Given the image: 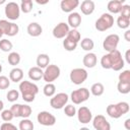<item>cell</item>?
I'll return each instance as SVG.
<instances>
[{
	"label": "cell",
	"mask_w": 130,
	"mask_h": 130,
	"mask_svg": "<svg viewBox=\"0 0 130 130\" xmlns=\"http://www.w3.org/2000/svg\"><path fill=\"white\" fill-rule=\"evenodd\" d=\"M19 91L21 93L22 100L26 103H30L35 101L36 95L39 92V87L37 84H35L34 82L27 81V80H23L19 83Z\"/></svg>",
	"instance_id": "obj_1"
},
{
	"label": "cell",
	"mask_w": 130,
	"mask_h": 130,
	"mask_svg": "<svg viewBox=\"0 0 130 130\" xmlns=\"http://www.w3.org/2000/svg\"><path fill=\"white\" fill-rule=\"evenodd\" d=\"M107 114L114 119H118L129 112V104L126 102H120L118 104H111L107 107Z\"/></svg>",
	"instance_id": "obj_2"
},
{
	"label": "cell",
	"mask_w": 130,
	"mask_h": 130,
	"mask_svg": "<svg viewBox=\"0 0 130 130\" xmlns=\"http://www.w3.org/2000/svg\"><path fill=\"white\" fill-rule=\"evenodd\" d=\"M114 24V17L110 13H103L95 20V29L99 31H106L110 29Z\"/></svg>",
	"instance_id": "obj_3"
},
{
	"label": "cell",
	"mask_w": 130,
	"mask_h": 130,
	"mask_svg": "<svg viewBox=\"0 0 130 130\" xmlns=\"http://www.w3.org/2000/svg\"><path fill=\"white\" fill-rule=\"evenodd\" d=\"M60 73H61V70H60L59 66H57L55 64H50L44 70L43 79L47 83H52L54 80H56L60 76Z\"/></svg>",
	"instance_id": "obj_4"
},
{
	"label": "cell",
	"mask_w": 130,
	"mask_h": 130,
	"mask_svg": "<svg viewBox=\"0 0 130 130\" xmlns=\"http://www.w3.org/2000/svg\"><path fill=\"white\" fill-rule=\"evenodd\" d=\"M87 76H88L87 71L83 68H74L70 71V74H69V78L71 82L76 85L83 83L87 79Z\"/></svg>",
	"instance_id": "obj_5"
},
{
	"label": "cell",
	"mask_w": 130,
	"mask_h": 130,
	"mask_svg": "<svg viewBox=\"0 0 130 130\" xmlns=\"http://www.w3.org/2000/svg\"><path fill=\"white\" fill-rule=\"evenodd\" d=\"M5 16L10 20H16L20 15V7L16 2H8L4 8Z\"/></svg>",
	"instance_id": "obj_6"
},
{
	"label": "cell",
	"mask_w": 130,
	"mask_h": 130,
	"mask_svg": "<svg viewBox=\"0 0 130 130\" xmlns=\"http://www.w3.org/2000/svg\"><path fill=\"white\" fill-rule=\"evenodd\" d=\"M120 38L117 34H111L109 36H107L103 42V48L105 51H107L108 53H111L115 50H117L118 44H119Z\"/></svg>",
	"instance_id": "obj_7"
},
{
	"label": "cell",
	"mask_w": 130,
	"mask_h": 130,
	"mask_svg": "<svg viewBox=\"0 0 130 130\" xmlns=\"http://www.w3.org/2000/svg\"><path fill=\"white\" fill-rule=\"evenodd\" d=\"M89 98V90L85 87H81L78 89H75L71 92L70 99L75 105H79L85 101H87Z\"/></svg>",
	"instance_id": "obj_8"
},
{
	"label": "cell",
	"mask_w": 130,
	"mask_h": 130,
	"mask_svg": "<svg viewBox=\"0 0 130 130\" xmlns=\"http://www.w3.org/2000/svg\"><path fill=\"white\" fill-rule=\"evenodd\" d=\"M68 94L65 92H59L55 95H53L50 100V106L55 110H60L65 107V105L68 102Z\"/></svg>",
	"instance_id": "obj_9"
},
{
	"label": "cell",
	"mask_w": 130,
	"mask_h": 130,
	"mask_svg": "<svg viewBox=\"0 0 130 130\" xmlns=\"http://www.w3.org/2000/svg\"><path fill=\"white\" fill-rule=\"evenodd\" d=\"M111 56V62H112V67L111 69H113L114 71H120L124 68L125 66V61L122 58L121 53L118 50H115L111 53H109Z\"/></svg>",
	"instance_id": "obj_10"
},
{
	"label": "cell",
	"mask_w": 130,
	"mask_h": 130,
	"mask_svg": "<svg viewBox=\"0 0 130 130\" xmlns=\"http://www.w3.org/2000/svg\"><path fill=\"white\" fill-rule=\"evenodd\" d=\"M38 122L43 126H53L56 123V117L47 111H42L37 116Z\"/></svg>",
	"instance_id": "obj_11"
},
{
	"label": "cell",
	"mask_w": 130,
	"mask_h": 130,
	"mask_svg": "<svg viewBox=\"0 0 130 130\" xmlns=\"http://www.w3.org/2000/svg\"><path fill=\"white\" fill-rule=\"evenodd\" d=\"M92 126L95 130H111V124L103 115H96L93 118Z\"/></svg>",
	"instance_id": "obj_12"
},
{
	"label": "cell",
	"mask_w": 130,
	"mask_h": 130,
	"mask_svg": "<svg viewBox=\"0 0 130 130\" xmlns=\"http://www.w3.org/2000/svg\"><path fill=\"white\" fill-rule=\"evenodd\" d=\"M69 30H70L69 25L66 22H59L53 28L52 34H53L54 38H56V39H63V38H66Z\"/></svg>",
	"instance_id": "obj_13"
},
{
	"label": "cell",
	"mask_w": 130,
	"mask_h": 130,
	"mask_svg": "<svg viewBox=\"0 0 130 130\" xmlns=\"http://www.w3.org/2000/svg\"><path fill=\"white\" fill-rule=\"evenodd\" d=\"M77 114V119L80 123L82 124H87L91 121L92 119V114L91 111L87 108V107H80L78 109V111L76 112Z\"/></svg>",
	"instance_id": "obj_14"
},
{
	"label": "cell",
	"mask_w": 130,
	"mask_h": 130,
	"mask_svg": "<svg viewBox=\"0 0 130 130\" xmlns=\"http://www.w3.org/2000/svg\"><path fill=\"white\" fill-rule=\"evenodd\" d=\"M78 5H79V1L78 0H62L61 3H60L61 10L63 12H67V13L73 12V10Z\"/></svg>",
	"instance_id": "obj_15"
},
{
	"label": "cell",
	"mask_w": 130,
	"mask_h": 130,
	"mask_svg": "<svg viewBox=\"0 0 130 130\" xmlns=\"http://www.w3.org/2000/svg\"><path fill=\"white\" fill-rule=\"evenodd\" d=\"M123 5H124V0H111V1H109L107 8H108V11L110 12V14L111 13L117 14V13H120Z\"/></svg>",
	"instance_id": "obj_16"
},
{
	"label": "cell",
	"mask_w": 130,
	"mask_h": 130,
	"mask_svg": "<svg viewBox=\"0 0 130 130\" xmlns=\"http://www.w3.org/2000/svg\"><path fill=\"white\" fill-rule=\"evenodd\" d=\"M96 62H98V58L94 53L88 52L83 56L82 63L86 68H93L96 65Z\"/></svg>",
	"instance_id": "obj_17"
},
{
	"label": "cell",
	"mask_w": 130,
	"mask_h": 130,
	"mask_svg": "<svg viewBox=\"0 0 130 130\" xmlns=\"http://www.w3.org/2000/svg\"><path fill=\"white\" fill-rule=\"evenodd\" d=\"M81 23V16L78 12H71L68 15V25L73 29H77V27Z\"/></svg>",
	"instance_id": "obj_18"
},
{
	"label": "cell",
	"mask_w": 130,
	"mask_h": 130,
	"mask_svg": "<svg viewBox=\"0 0 130 130\" xmlns=\"http://www.w3.org/2000/svg\"><path fill=\"white\" fill-rule=\"evenodd\" d=\"M94 2L92 0H84L80 4V10L84 15H90L94 11Z\"/></svg>",
	"instance_id": "obj_19"
},
{
	"label": "cell",
	"mask_w": 130,
	"mask_h": 130,
	"mask_svg": "<svg viewBox=\"0 0 130 130\" xmlns=\"http://www.w3.org/2000/svg\"><path fill=\"white\" fill-rule=\"evenodd\" d=\"M26 31L30 37H39L43 32V28L38 22H30L26 27Z\"/></svg>",
	"instance_id": "obj_20"
},
{
	"label": "cell",
	"mask_w": 130,
	"mask_h": 130,
	"mask_svg": "<svg viewBox=\"0 0 130 130\" xmlns=\"http://www.w3.org/2000/svg\"><path fill=\"white\" fill-rule=\"evenodd\" d=\"M28 77L30 80L32 81H38V80H41L43 78V74H44V71L43 69L37 67V66H34V67H30L28 72Z\"/></svg>",
	"instance_id": "obj_21"
},
{
	"label": "cell",
	"mask_w": 130,
	"mask_h": 130,
	"mask_svg": "<svg viewBox=\"0 0 130 130\" xmlns=\"http://www.w3.org/2000/svg\"><path fill=\"white\" fill-rule=\"evenodd\" d=\"M22 78H23V71H22V69L14 67L13 69L10 70V72H9V79H10V81L19 82V81L22 80Z\"/></svg>",
	"instance_id": "obj_22"
},
{
	"label": "cell",
	"mask_w": 130,
	"mask_h": 130,
	"mask_svg": "<svg viewBox=\"0 0 130 130\" xmlns=\"http://www.w3.org/2000/svg\"><path fill=\"white\" fill-rule=\"evenodd\" d=\"M50 65V57L47 54H40L37 57V67L44 69Z\"/></svg>",
	"instance_id": "obj_23"
},
{
	"label": "cell",
	"mask_w": 130,
	"mask_h": 130,
	"mask_svg": "<svg viewBox=\"0 0 130 130\" xmlns=\"http://www.w3.org/2000/svg\"><path fill=\"white\" fill-rule=\"evenodd\" d=\"M105 91V87H104V84L101 83V82H95L91 85L90 87V92L92 95L94 96H100L104 93Z\"/></svg>",
	"instance_id": "obj_24"
},
{
	"label": "cell",
	"mask_w": 130,
	"mask_h": 130,
	"mask_svg": "<svg viewBox=\"0 0 130 130\" xmlns=\"http://www.w3.org/2000/svg\"><path fill=\"white\" fill-rule=\"evenodd\" d=\"M80 47H81L82 50L87 51V52H90V51L93 49V47H94V43H93V41H92L91 39H89V38H84V39H82L81 42H80Z\"/></svg>",
	"instance_id": "obj_25"
},
{
	"label": "cell",
	"mask_w": 130,
	"mask_h": 130,
	"mask_svg": "<svg viewBox=\"0 0 130 130\" xmlns=\"http://www.w3.org/2000/svg\"><path fill=\"white\" fill-rule=\"evenodd\" d=\"M7 61H8V63L10 65L16 66L20 62V55L17 52H10L8 57H7Z\"/></svg>",
	"instance_id": "obj_26"
},
{
	"label": "cell",
	"mask_w": 130,
	"mask_h": 130,
	"mask_svg": "<svg viewBox=\"0 0 130 130\" xmlns=\"http://www.w3.org/2000/svg\"><path fill=\"white\" fill-rule=\"evenodd\" d=\"M43 92L46 96L52 98L56 93V86L53 83H46V85L43 88Z\"/></svg>",
	"instance_id": "obj_27"
},
{
	"label": "cell",
	"mask_w": 130,
	"mask_h": 130,
	"mask_svg": "<svg viewBox=\"0 0 130 130\" xmlns=\"http://www.w3.org/2000/svg\"><path fill=\"white\" fill-rule=\"evenodd\" d=\"M117 25H118V27H120L122 29L128 28L130 25V17H125V16L120 15L117 18Z\"/></svg>",
	"instance_id": "obj_28"
},
{
	"label": "cell",
	"mask_w": 130,
	"mask_h": 130,
	"mask_svg": "<svg viewBox=\"0 0 130 130\" xmlns=\"http://www.w3.org/2000/svg\"><path fill=\"white\" fill-rule=\"evenodd\" d=\"M19 7L23 13H29L32 10V1L31 0H22Z\"/></svg>",
	"instance_id": "obj_29"
},
{
	"label": "cell",
	"mask_w": 130,
	"mask_h": 130,
	"mask_svg": "<svg viewBox=\"0 0 130 130\" xmlns=\"http://www.w3.org/2000/svg\"><path fill=\"white\" fill-rule=\"evenodd\" d=\"M19 130H34V123L29 119H22L19 122Z\"/></svg>",
	"instance_id": "obj_30"
},
{
	"label": "cell",
	"mask_w": 130,
	"mask_h": 130,
	"mask_svg": "<svg viewBox=\"0 0 130 130\" xmlns=\"http://www.w3.org/2000/svg\"><path fill=\"white\" fill-rule=\"evenodd\" d=\"M66 38L69 39V40H71V41H73V42H75V43H77V44H78V42H79L80 39H81L80 32H79L77 29H73V28L68 31Z\"/></svg>",
	"instance_id": "obj_31"
},
{
	"label": "cell",
	"mask_w": 130,
	"mask_h": 130,
	"mask_svg": "<svg viewBox=\"0 0 130 130\" xmlns=\"http://www.w3.org/2000/svg\"><path fill=\"white\" fill-rule=\"evenodd\" d=\"M63 47H64V49H65L66 51L72 52V51H74V50L76 49L77 43H75V42H73V41H71V40L65 38L64 41H63Z\"/></svg>",
	"instance_id": "obj_32"
},
{
	"label": "cell",
	"mask_w": 130,
	"mask_h": 130,
	"mask_svg": "<svg viewBox=\"0 0 130 130\" xmlns=\"http://www.w3.org/2000/svg\"><path fill=\"white\" fill-rule=\"evenodd\" d=\"M30 115H31V108H30V106H28V105H21L20 106L19 117H21L23 119H27Z\"/></svg>",
	"instance_id": "obj_33"
},
{
	"label": "cell",
	"mask_w": 130,
	"mask_h": 130,
	"mask_svg": "<svg viewBox=\"0 0 130 130\" xmlns=\"http://www.w3.org/2000/svg\"><path fill=\"white\" fill-rule=\"evenodd\" d=\"M13 48V45L10 41L7 39H2L0 40V50L3 52H10Z\"/></svg>",
	"instance_id": "obj_34"
},
{
	"label": "cell",
	"mask_w": 130,
	"mask_h": 130,
	"mask_svg": "<svg viewBox=\"0 0 130 130\" xmlns=\"http://www.w3.org/2000/svg\"><path fill=\"white\" fill-rule=\"evenodd\" d=\"M117 89L120 93L126 94L130 91V82H121L119 81L117 84Z\"/></svg>",
	"instance_id": "obj_35"
},
{
	"label": "cell",
	"mask_w": 130,
	"mask_h": 130,
	"mask_svg": "<svg viewBox=\"0 0 130 130\" xmlns=\"http://www.w3.org/2000/svg\"><path fill=\"white\" fill-rule=\"evenodd\" d=\"M11 23L12 22H9L8 20H5V19L0 20V29L2 30L3 35H6V36L9 35L10 28H11Z\"/></svg>",
	"instance_id": "obj_36"
},
{
	"label": "cell",
	"mask_w": 130,
	"mask_h": 130,
	"mask_svg": "<svg viewBox=\"0 0 130 130\" xmlns=\"http://www.w3.org/2000/svg\"><path fill=\"white\" fill-rule=\"evenodd\" d=\"M101 65L104 69H111L112 67V62H111V56L110 54H106L102 57L101 59Z\"/></svg>",
	"instance_id": "obj_37"
},
{
	"label": "cell",
	"mask_w": 130,
	"mask_h": 130,
	"mask_svg": "<svg viewBox=\"0 0 130 130\" xmlns=\"http://www.w3.org/2000/svg\"><path fill=\"white\" fill-rule=\"evenodd\" d=\"M18 98H19V92L16 89H10V90H8V92L6 94V99L10 103L16 102L18 100Z\"/></svg>",
	"instance_id": "obj_38"
},
{
	"label": "cell",
	"mask_w": 130,
	"mask_h": 130,
	"mask_svg": "<svg viewBox=\"0 0 130 130\" xmlns=\"http://www.w3.org/2000/svg\"><path fill=\"white\" fill-rule=\"evenodd\" d=\"M14 118V116H13V114H12V112L10 111V109L8 110H3L2 112H1V119L3 120V121H5V122H10L12 119Z\"/></svg>",
	"instance_id": "obj_39"
},
{
	"label": "cell",
	"mask_w": 130,
	"mask_h": 130,
	"mask_svg": "<svg viewBox=\"0 0 130 130\" xmlns=\"http://www.w3.org/2000/svg\"><path fill=\"white\" fill-rule=\"evenodd\" d=\"M76 112H77L76 111V108L73 105H67L64 108V113H65V115L67 117H73V116H75L76 115Z\"/></svg>",
	"instance_id": "obj_40"
},
{
	"label": "cell",
	"mask_w": 130,
	"mask_h": 130,
	"mask_svg": "<svg viewBox=\"0 0 130 130\" xmlns=\"http://www.w3.org/2000/svg\"><path fill=\"white\" fill-rule=\"evenodd\" d=\"M10 85V79L7 76L0 75V89H6Z\"/></svg>",
	"instance_id": "obj_41"
},
{
	"label": "cell",
	"mask_w": 130,
	"mask_h": 130,
	"mask_svg": "<svg viewBox=\"0 0 130 130\" xmlns=\"http://www.w3.org/2000/svg\"><path fill=\"white\" fill-rule=\"evenodd\" d=\"M119 81L130 82V70H124L119 74Z\"/></svg>",
	"instance_id": "obj_42"
},
{
	"label": "cell",
	"mask_w": 130,
	"mask_h": 130,
	"mask_svg": "<svg viewBox=\"0 0 130 130\" xmlns=\"http://www.w3.org/2000/svg\"><path fill=\"white\" fill-rule=\"evenodd\" d=\"M20 104H13L12 106H11V108H10V111L12 112V114H13V116L14 117H19V113H20Z\"/></svg>",
	"instance_id": "obj_43"
},
{
	"label": "cell",
	"mask_w": 130,
	"mask_h": 130,
	"mask_svg": "<svg viewBox=\"0 0 130 130\" xmlns=\"http://www.w3.org/2000/svg\"><path fill=\"white\" fill-rule=\"evenodd\" d=\"M0 130H18V129H17L16 126L13 125L12 123L4 122V123L0 126Z\"/></svg>",
	"instance_id": "obj_44"
},
{
	"label": "cell",
	"mask_w": 130,
	"mask_h": 130,
	"mask_svg": "<svg viewBox=\"0 0 130 130\" xmlns=\"http://www.w3.org/2000/svg\"><path fill=\"white\" fill-rule=\"evenodd\" d=\"M121 16H125V17H130V6L128 4H124L121 8Z\"/></svg>",
	"instance_id": "obj_45"
},
{
	"label": "cell",
	"mask_w": 130,
	"mask_h": 130,
	"mask_svg": "<svg viewBox=\"0 0 130 130\" xmlns=\"http://www.w3.org/2000/svg\"><path fill=\"white\" fill-rule=\"evenodd\" d=\"M18 31H19V27H18V25H17L16 23L12 22V23H11V28H10V32H9L8 37H14V36H16V35L18 34Z\"/></svg>",
	"instance_id": "obj_46"
},
{
	"label": "cell",
	"mask_w": 130,
	"mask_h": 130,
	"mask_svg": "<svg viewBox=\"0 0 130 130\" xmlns=\"http://www.w3.org/2000/svg\"><path fill=\"white\" fill-rule=\"evenodd\" d=\"M125 59L128 64H130V50H127L125 53Z\"/></svg>",
	"instance_id": "obj_47"
},
{
	"label": "cell",
	"mask_w": 130,
	"mask_h": 130,
	"mask_svg": "<svg viewBox=\"0 0 130 130\" xmlns=\"http://www.w3.org/2000/svg\"><path fill=\"white\" fill-rule=\"evenodd\" d=\"M124 38H125V40H126L127 42H130V30H129V29H127V30L125 31Z\"/></svg>",
	"instance_id": "obj_48"
},
{
	"label": "cell",
	"mask_w": 130,
	"mask_h": 130,
	"mask_svg": "<svg viewBox=\"0 0 130 130\" xmlns=\"http://www.w3.org/2000/svg\"><path fill=\"white\" fill-rule=\"evenodd\" d=\"M124 126L127 130H130V119H126L124 122Z\"/></svg>",
	"instance_id": "obj_49"
},
{
	"label": "cell",
	"mask_w": 130,
	"mask_h": 130,
	"mask_svg": "<svg viewBox=\"0 0 130 130\" xmlns=\"http://www.w3.org/2000/svg\"><path fill=\"white\" fill-rule=\"evenodd\" d=\"M3 108H4V103L0 100V112H2V111H3Z\"/></svg>",
	"instance_id": "obj_50"
},
{
	"label": "cell",
	"mask_w": 130,
	"mask_h": 130,
	"mask_svg": "<svg viewBox=\"0 0 130 130\" xmlns=\"http://www.w3.org/2000/svg\"><path fill=\"white\" fill-rule=\"evenodd\" d=\"M37 3H38V4H46V3H48V1H45V2H41V1H37Z\"/></svg>",
	"instance_id": "obj_51"
},
{
	"label": "cell",
	"mask_w": 130,
	"mask_h": 130,
	"mask_svg": "<svg viewBox=\"0 0 130 130\" xmlns=\"http://www.w3.org/2000/svg\"><path fill=\"white\" fill-rule=\"evenodd\" d=\"M79 130H89V128H87V127H82V128H80Z\"/></svg>",
	"instance_id": "obj_52"
},
{
	"label": "cell",
	"mask_w": 130,
	"mask_h": 130,
	"mask_svg": "<svg viewBox=\"0 0 130 130\" xmlns=\"http://www.w3.org/2000/svg\"><path fill=\"white\" fill-rule=\"evenodd\" d=\"M3 3H5V0H0V4H3Z\"/></svg>",
	"instance_id": "obj_53"
},
{
	"label": "cell",
	"mask_w": 130,
	"mask_h": 130,
	"mask_svg": "<svg viewBox=\"0 0 130 130\" xmlns=\"http://www.w3.org/2000/svg\"><path fill=\"white\" fill-rule=\"evenodd\" d=\"M2 36H3V32H2V30L0 29V39H1V37H2Z\"/></svg>",
	"instance_id": "obj_54"
},
{
	"label": "cell",
	"mask_w": 130,
	"mask_h": 130,
	"mask_svg": "<svg viewBox=\"0 0 130 130\" xmlns=\"http://www.w3.org/2000/svg\"><path fill=\"white\" fill-rule=\"evenodd\" d=\"M1 72H2V65L0 64V73H1Z\"/></svg>",
	"instance_id": "obj_55"
}]
</instances>
